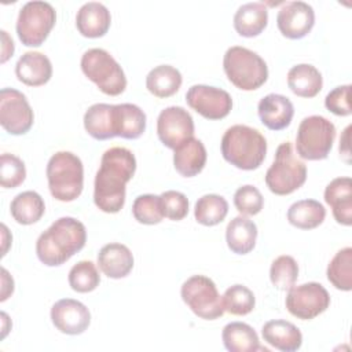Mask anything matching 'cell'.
<instances>
[{"mask_svg":"<svg viewBox=\"0 0 352 352\" xmlns=\"http://www.w3.org/2000/svg\"><path fill=\"white\" fill-rule=\"evenodd\" d=\"M1 318H3V334H1V338H4L7 336V331H8V329L6 326V320H8V316H7L6 312H1Z\"/></svg>","mask_w":352,"mask_h":352,"instance_id":"7dc6e473","label":"cell"},{"mask_svg":"<svg viewBox=\"0 0 352 352\" xmlns=\"http://www.w3.org/2000/svg\"><path fill=\"white\" fill-rule=\"evenodd\" d=\"M257 113L264 126L271 131H282L290 125L294 107L289 98L279 94H268L258 102Z\"/></svg>","mask_w":352,"mask_h":352,"instance_id":"e0dca14e","label":"cell"},{"mask_svg":"<svg viewBox=\"0 0 352 352\" xmlns=\"http://www.w3.org/2000/svg\"><path fill=\"white\" fill-rule=\"evenodd\" d=\"M87 242L85 226L74 217L55 220L36 241L38 260L47 267H58L80 252Z\"/></svg>","mask_w":352,"mask_h":352,"instance_id":"7a4b0ae2","label":"cell"},{"mask_svg":"<svg viewBox=\"0 0 352 352\" xmlns=\"http://www.w3.org/2000/svg\"><path fill=\"white\" fill-rule=\"evenodd\" d=\"M15 74L25 85L40 87L51 80L52 65L47 55L37 51H29L18 59Z\"/></svg>","mask_w":352,"mask_h":352,"instance_id":"44dd1931","label":"cell"},{"mask_svg":"<svg viewBox=\"0 0 352 352\" xmlns=\"http://www.w3.org/2000/svg\"><path fill=\"white\" fill-rule=\"evenodd\" d=\"M268 23V10L264 3L242 4L234 15V28L242 37L258 36Z\"/></svg>","mask_w":352,"mask_h":352,"instance_id":"d4e9b609","label":"cell"},{"mask_svg":"<svg viewBox=\"0 0 352 352\" xmlns=\"http://www.w3.org/2000/svg\"><path fill=\"white\" fill-rule=\"evenodd\" d=\"M221 300L224 311L236 316L250 314L256 305V297L253 292L243 285H232L228 287L224 292Z\"/></svg>","mask_w":352,"mask_h":352,"instance_id":"e575fe53","label":"cell"},{"mask_svg":"<svg viewBox=\"0 0 352 352\" xmlns=\"http://www.w3.org/2000/svg\"><path fill=\"white\" fill-rule=\"evenodd\" d=\"M114 104L95 103L84 114V128L96 140L116 138L114 133Z\"/></svg>","mask_w":352,"mask_h":352,"instance_id":"f1b7e54d","label":"cell"},{"mask_svg":"<svg viewBox=\"0 0 352 352\" xmlns=\"http://www.w3.org/2000/svg\"><path fill=\"white\" fill-rule=\"evenodd\" d=\"M349 94H351V85H340L336 87L333 91H330L324 98V106L329 111H331L336 116H351V102H349Z\"/></svg>","mask_w":352,"mask_h":352,"instance_id":"b9f144b4","label":"cell"},{"mask_svg":"<svg viewBox=\"0 0 352 352\" xmlns=\"http://www.w3.org/2000/svg\"><path fill=\"white\" fill-rule=\"evenodd\" d=\"M257 226L245 216L234 217L226 228L228 249L235 254H248L256 246Z\"/></svg>","mask_w":352,"mask_h":352,"instance_id":"484cf974","label":"cell"},{"mask_svg":"<svg viewBox=\"0 0 352 352\" xmlns=\"http://www.w3.org/2000/svg\"><path fill=\"white\" fill-rule=\"evenodd\" d=\"M132 214L140 224L153 226L162 221L164 210L160 195L143 194L135 198L132 205Z\"/></svg>","mask_w":352,"mask_h":352,"instance_id":"8d00e7d4","label":"cell"},{"mask_svg":"<svg viewBox=\"0 0 352 352\" xmlns=\"http://www.w3.org/2000/svg\"><path fill=\"white\" fill-rule=\"evenodd\" d=\"M100 271L111 279H121L129 275L133 268V254L128 246L111 242L104 245L98 253Z\"/></svg>","mask_w":352,"mask_h":352,"instance_id":"ffe728a7","label":"cell"},{"mask_svg":"<svg viewBox=\"0 0 352 352\" xmlns=\"http://www.w3.org/2000/svg\"><path fill=\"white\" fill-rule=\"evenodd\" d=\"M223 69L230 82L242 91H254L264 85L268 78L265 60L254 51L239 45L226 51Z\"/></svg>","mask_w":352,"mask_h":352,"instance_id":"5b68a950","label":"cell"},{"mask_svg":"<svg viewBox=\"0 0 352 352\" xmlns=\"http://www.w3.org/2000/svg\"><path fill=\"white\" fill-rule=\"evenodd\" d=\"M228 213V202L224 197L217 194H205L195 202V220L206 227L220 224Z\"/></svg>","mask_w":352,"mask_h":352,"instance_id":"d6a6232c","label":"cell"},{"mask_svg":"<svg viewBox=\"0 0 352 352\" xmlns=\"http://www.w3.org/2000/svg\"><path fill=\"white\" fill-rule=\"evenodd\" d=\"M307 180V166L293 151L290 142L279 144L272 165L265 173L268 190L276 195H289L298 190Z\"/></svg>","mask_w":352,"mask_h":352,"instance_id":"8992f818","label":"cell"},{"mask_svg":"<svg viewBox=\"0 0 352 352\" xmlns=\"http://www.w3.org/2000/svg\"><path fill=\"white\" fill-rule=\"evenodd\" d=\"M297 278L298 264L292 256L282 254L272 261L270 268V279L278 290H289L296 285Z\"/></svg>","mask_w":352,"mask_h":352,"instance_id":"74e56055","label":"cell"},{"mask_svg":"<svg viewBox=\"0 0 352 352\" xmlns=\"http://www.w3.org/2000/svg\"><path fill=\"white\" fill-rule=\"evenodd\" d=\"M349 131H351V126H346L342 138L340 139V153L345 157L348 162H349V158H348L349 157Z\"/></svg>","mask_w":352,"mask_h":352,"instance_id":"f6af8a7d","label":"cell"},{"mask_svg":"<svg viewBox=\"0 0 352 352\" xmlns=\"http://www.w3.org/2000/svg\"><path fill=\"white\" fill-rule=\"evenodd\" d=\"M184 304L201 319L214 320L223 316V300L214 282L205 275H192L180 289Z\"/></svg>","mask_w":352,"mask_h":352,"instance_id":"30bf717a","label":"cell"},{"mask_svg":"<svg viewBox=\"0 0 352 352\" xmlns=\"http://www.w3.org/2000/svg\"><path fill=\"white\" fill-rule=\"evenodd\" d=\"M234 205L241 214L254 216L261 212L264 206V198L257 187L245 184L235 191Z\"/></svg>","mask_w":352,"mask_h":352,"instance_id":"ab89813d","label":"cell"},{"mask_svg":"<svg viewBox=\"0 0 352 352\" xmlns=\"http://www.w3.org/2000/svg\"><path fill=\"white\" fill-rule=\"evenodd\" d=\"M276 25L286 38H302L315 25V11L305 1H289L279 10Z\"/></svg>","mask_w":352,"mask_h":352,"instance_id":"9a60e30c","label":"cell"},{"mask_svg":"<svg viewBox=\"0 0 352 352\" xmlns=\"http://www.w3.org/2000/svg\"><path fill=\"white\" fill-rule=\"evenodd\" d=\"M26 168L23 161L14 155L4 153L0 158V183L4 188H15L25 182Z\"/></svg>","mask_w":352,"mask_h":352,"instance_id":"f35d334b","label":"cell"},{"mask_svg":"<svg viewBox=\"0 0 352 352\" xmlns=\"http://www.w3.org/2000/svg\"><path fill=\"white\" fill-rule=\"evenodd\" d=\"M206 164V148L199 139L191 138L175 148L173 165L179 175L192 177L202 172Z\"/></svg>","mask_w":352,"mask_h":352,"instance_id":"603a6c76","label":"cell"},{"mask_svg":"<svg viewBox=\"0 0 352 352\" xmlns=\"http://www.w3.org/2000/svg\"><path fill=\"white\" fill-rule=\"evenodd\" d=\"M329 282L338 290H352V248L338 250L330 260L326 271Z\"/></svg>","mask_w":352,"mask_h":352,"instance_id":"836d02e7","label":"cell"},{"mask_svg":"<svg viewBox=\"0 0 352 352\" xmlns=\"http://www.w3.org/2000/svg\"><path fill=\"white\" fill-rule=\"evenodd\" d=\"M1 230H3V253H1V256H6L7 249H8V245H10V242L12 241V238H10V239L6 238L7 234H8V230H7L6 224H1Z\"/></svg>","mask_w":352,"mask_h":352,"instance_id":"bcb514c9","label":"cell"},{"mask_svg":"<svg viewBox=\"0 0 352 352\" xmlns=\"http://www.w3.org/2000/svg\"><path fill=\"white\" fill-rule=\"evenodd\" d=\"M1 41H3V45H1V63H6L14 54V41L12 38L7 34L6 30H1Z\"/></svg>","mask_w":352,"mask_h":352,"instance_id":"7bdbcfd3","label":"cell"},{"mask_svg":"<svg viewBox=\"0 0 352 352\" xmlns=\"http://www.w3.org/2000/svg\"><path fill=\"white\" fill-rule=\"evenodd\" d=\"M183 82L180 72L170 65H160L151 69L146 77V88L157 98L175 95Z\"/></svg>","mask_w":352,"mask_h":352,"instance_id":"f546056e","label":"cell"},{"mask_svg":"<svg viewBox=\"0 0 352 352\" xmlns=\"http://www.w3.org/2000/svg\"><path fill=\"white\" fill-rule=\"evenodd\" d=\"M261 334L267 344L282 352H294L300 349L302 344L300 329L283 319H274L264 323Z\"/></svg>","mask_w":352,"mask_h":352,"instance_id":"7402d4cb","label":"cell"},{"mask_svg":"<svg viewBox=\"0 0 352 352\" xmlns=\"http://www.w3.org/2000/svg\"><path fill=\"white\" fill-rule=\"evenodd\" d=\"M114 111V133L122 139H138L146 131L144 111L132 103H121L113 106Z\"/></svg>","mask_w":352,"mask_h":352,"instance_id":"cb8c5ba5","label":"cell"},{"mask_svg":"<svg viewBox=\"0 0 352 352\" xmlns=\"http://www.w3.org/2000/svg\"><path fill=\"white\" fill-rule=\"evenodd\" d=\"M111 23V15L106 6L98 1H89L80 7L76 15V26L81 36L98 38L104 36Z\"/></svg>","mask_w":352,"mask_h":352,"instance_id":"d6986e66","label":"cell"},{"mask_svg":"<svg viewBox=\"0 0 352 352\" xmlns=\"http://www.w3.org/2000/svg\"><path fill=\"white\" fill-rule=\"evenodd\" d=\"M326 217L324 206L316 199H301L294 202L287 210V220L300 230H314Z\"/></svg>","mask_w":352,"mask_h":352,"instance_id":"1f68e13d","label":"cell"},{"mask_svg":"<svg viewBox=\"0 0 352 352\" xmlns=\"http://www.w3.org/2000/svg\"><path fill=\"white\" fill-rule=\"evenodd\" d=\"M287 87L300 98H314L320 92L323 78L315 66L309 63H300L289 70Z\"/></svg>","mask_w":352,"mask_h":352,"instance_id":"83f0119b","label":"cell"},{"mask_svg":"<svg viewBox=\"0 0 352 352\" xmlns=\"http://www.w3.org/2000/svg\"><path fill=\"white\" fill-rule=\"evenodd\" d=\"M100 283L96 265L89 260H81L69 271V285L77 293H89Z\"/></svg>","mask_w":352,"mask_h":352,"instance_id":"d590c367","label":"cell"},{"mask_svg":"<svg viewBox=\"0 0 352 352\" xmlns=\"http://www.w3.org/2000/svg\"><path fill=\"white\" fill-rule=\"evenodd\" d=\"M34 121L33 110L26 96L15 88L0 91V124L10 135H25Z\"/></svg>","mask_w":352,"mask_h":352,"instance_id":"7c38bea8","label":"cell"},{"mask_svg":"<svg viewBox=\"0 0 352 352\" xmlns=\"http://www.w3.org/2000/svg\"><path fill=\"white\" fill-rule=\"evenodd\" d=\"M267 154V140L254 128L248 125H232L221 138L223 158L242 170L257 169Z\"/></svg>","mask_w":352,"mask_h":352,"instance_id":"3957f363","label":"cell"},{"mask_svg":"<svg viewBox=\"0 0 352 352\" xmlns=\"http://www.w3.org/2000/svg\"><path fill=\"white\" fill-rule=\"evenodd\" d=\"M10 212L18 224L30 226L43 217L45 212V204L38 192L28 190L19 192L11 201Z\"/></svg>","mask_w":352,"mask_h":352,"instance_id":"4dcf8cb0","label":"cell"},{"mask_svg":"<svg viewBox=\"0 0 352 352\" xmlns=\"http://www.w3.org/2000/svg\"><path fill=\"white\" fill-rule=\"evenodd\" d=\"M51 195L60 202L77 199L84 187V166L81 160L70 151L55 153L45 169Z\"/></svg>","mask_w":352,"mask_h":352,"instance_id":"277c9868","label":"cell"},{"mask_svg":"<svg viewBox=\"0 0 352 352\" xmlns=\"http://www.w3.org/2000/svg\"><path fill=\"white\" fill-rule=\"evenodd\" d=\"M136 170V158L125 147H111L100 158L95 176L94 202L104 213H117L125 204L126 183Z\"/></svg>","mask_w":352,"mask_h":352,"instance_id":"6da1fadb","label":"cell"},{"mask_svg":"<svg viewBox=\"0 0 352 352\" xmlns=\"http://www.w3.org/2000/svg\"><path fill=\"white\" fill-rule=\"evenodd\" d=\"M324 202L331 206L338 224H352V180L348 176L333 179L324 190Z\"/></svg>","mask_w":352,"mask_h":352,"instance_id":"ac0fdd59","label":"cell"},{"mask_svg":"<svg viewBox=\"0 0 352 352\" xmlns=\"http://www.w3.org/2000/svg\"><path fill=\"white\" fill-rule=\"evenodd\" d=\"M285 304L293 316L301 320H311L329 308L330 296L323 285L308 282L290 287Z\"/></svg>","mask_w":352,"mask_h":352,"instance_id":"8fae6325","label":"cell"},{"mask_svg":"<svg viewBox=\"0 0 352 352\" xmlns=\"http://www.w3.org/2000/svg\"><path fill=\"white\" fill-rule=\"evenodd\" d=\"M187 104L206 120H221L232 109L231 95L217 87L197 84L186 94Z\"/></svg>","mask_w":352,"mask_h":352,"instance_id":"4fadbf2b","label":"cell"},{"mask_svg":"<svg viewBox=\"0 0 352 352\" xmlns=\"http://www.w3.org/2000/svg\"><path fill=\"white\" fill-rule=\"evenodd\" d=\"M51 320L60 333L77 336L88 329L91 323V314L81 301L62 298L52 305Z\"/></svg>","mask_w":352,"mask_h":352,"instance_id":"2e32d148","label":"cell"},{"mask_svg":"<svg viewBox=\"0 0 352 352\" xmlns=\"http://www.w3.org/2000/svg\"><path fill=\"white\" fill-rule=\"evenodd\" d=\"M160 197H161L162 210L165 217L173 221H180L187 216L188 199L183 192L168 190V191H164Z\"/></svg>","mask_w":352,"mask_h":352,"instance_id":"60d3db41","label":"cell"},{"mask_svg":"<svg viewBox=\"0 0 352 352\" xmlns=\"http://www.w3.org/2000/svg\"><path fill=\"white\" fill-rule=\"evenodd\" d=\"M221 340L226 349L230 352H268L267 348L260 345L254 329L243 322H231L226 324L221 331Z\"/></svg>","mask_w":352,"mask_h":352,"instance_id":"4316f807","label":"cell"},{"mask_svg":"<svg viewBox=\"0 0 352 352\" xmlns=\"http://www.w3.org/2000/svg\"><path fill=\"white\" fill-rule=\"evenodd\" d=\"M157 135L164 146L175 150L194 138V120L186 109L169 106L157 118Z\"/></svg>","mask_w":352,"mask_h":352,"instance_id":"5bb4252c","label":"cell"},{"mask_svg":"<svg viewBox=\"0 0 352 352\" xmlns=\"http://www.w3.org/2000/svg\"><path fill=\"white\" fill-rule=\"evenodd\" d=\"M336 139V126L322 116L305 117L297 129L296 150L302 160L327 158Z\"/></svg>","mask_w":352,"mask_h":352,"instance_id":"ba28073f","label":"cell"},{"mask_svg":"<svg viewBox=\"0 0 352 352\" xmlns=\"http://www.w3.org/2000/svg\"><path fill=\"white\" fill-rule=\"evenodd\" d=\"M81 70L103 94L117 96L126 88V77L120 63L103 48H91L81 56Z\"/></svg>","mask_w":352,"mask_h":352,"instance_id":"52a82bcc","label":"cell"},{"mask_svg":"<svg viewBox=\"0 0 352 352\" xmlns=\"http://www.w3.org/2000/svg\"><path fill=\"white\" fill-rule=\"evenodd\" d=\"M1 298L0 301H6L14 292V279L10 276L6 268H1Z\"/></svg>","mask_w":352,"mask_h":352,"instance_id":"ee69618b","label":"cell"},{"mask_svg":"<svg viewBox=\"0 0 352 352\" xmlns=\"http://www.w3.org/2000/svg\"><path fill=\"white\" fill-rule=\"evenodd\" d=\"M55 8L47 1H28L16 19V34L26 47H40L55 26Z\"/></svg>","mask_w":352,"mask_h":352,"instance_id":"9c48e42d","label":"cell"}]
</instances>
